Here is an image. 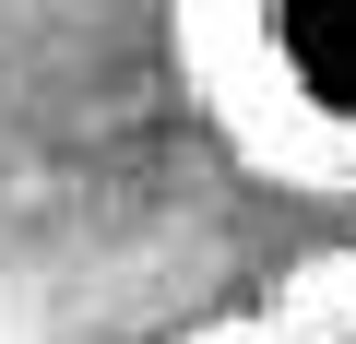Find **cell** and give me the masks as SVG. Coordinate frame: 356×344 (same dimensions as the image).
Instances as JSON below:
<instances>
[{"mask_svg":"<svg viewBox=\"0 0 356 344\" xmlns=\"http://www.w3.org/2000/svg\"><path fill=\"white\" fill-rule=\"evenodd\" d=\"M297 344H356V332H297Z\"/></svg>","mask_w":356,"mask_h":344,"instance_id":"6da1fadb","label":"cell"}]
</instances>
